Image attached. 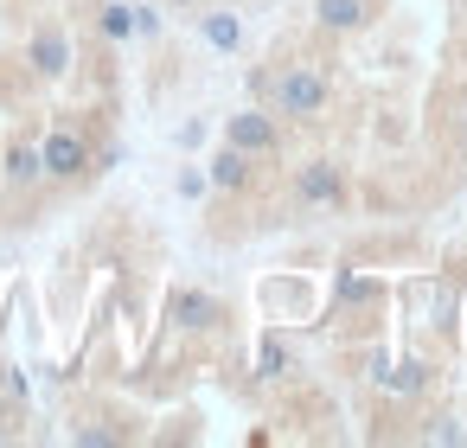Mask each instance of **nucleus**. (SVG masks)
<instances>
[{
    "mask_svg": "<svg viewBox=\"0 0 467 448\" xmlns=\"http://www.w3.org/2000/svg\"><path fill=\"white\" fill-rule=\"evenodd\" d=\"M327 103H333V78L320 65H282V71H269V109L282 122H320Z\"/></svg>",
    "mask_w": 467,
    "mask_h": 448,
    "instance_id": "f257e3e1",
    "label": "nucleus"
},
{
    "mask_svg": "<svg viewBox=\"0 0 467 448\" xmlns=\"http://www.w3.org/2000/svg\"><path fill=\"white\" fill-rule=\"evenodd\" d=\"M39 161H46V180L52 186H78L90 167H97V154H90V141L71 129V122H58L46 141H39Z\"/></svg>",
    "mask_w": 467,
    "mask_h": 448,
    "instance_id": "f03ea898",
    "label": "nucleus"
},
{
    "mask_svg": "<svg viewBox=\"0 0 467 448\" xmlns=\"http://www.w3.org/2000/svg\"><path fill=\"white\" fill-rule=\"evenodd\" d=\"M224 141L244 148L250 161H275V154H282V122L263 116V109H237V116L224 122Z\"/></svg>",
    "mask_w": 467,
    "mask_h": 448,
    "instance_id": "7ed1b4c3",
    "label": "nucleus"
},
{
    "mask_svg": "<svg viewBox=\"0 0 467 448\" xmlns=\"http://www.w3.org/2000/svg\"><path fill=\"white\" fill-rule=\"evenodd\" d=\"M295 199L307 212H333V205H346V173L333 161H301L295 167Z\"/></svg>",
    "mask_w": 467,
    "mask_h": 448,
    "instance_id": "20e7f679",
    "label": "nucleus"
},
{
    "mask_svg": "<svg viewBox=\"0 0 467 448\" xmlns=\"http://www.w3.org/2000/svg\"><path fill=\"white\" fill-rule=\"evenodd\" d=\"M26 65H33V78H46V84H58V78L71 71V33H65L58 20H46V26H33V39H26Z\"/></svg>",
    "mask_w": 467,
    "mask_h": 448,
    "instance_id": "39448f33",
    "label": "nucleus"
},
{
    "mask_svg": "<svg viewBox=\"0 0 467 448\" xmlns=\"http://www.w3.org/2000/svg\"><path fill=\"white\" fill-rule=\"evenodd\" d=\"M167 314H173V327H180V333H212V327L224 320V307H218L205 288H180V295L167 301Z\"/></svg>",
    "mask_w": 467,
    "mask_h": 448,
    "instance_id": "423d86ee",
    "label": "nucleus"
},
{
    "mask_svg": "<svg viewBox=\"0 0 467 448\" xmlns=\"http://www.w3.org/2000/svg\"><path fill=\"white\" fill-rule=\"evenodd\" d=\"M205 180H212L218 193H244V186L256 180V161H250L244 148H231V141H224V148L212 154V173H205Z\"/></svg>",
    "mask_w": 467,
    "mask_h": 448,
    "instance_id": "0eeeda50",
    "label": "nucleus"
},
{
    "mask_svg": "<svg viewBox=\"0 0 467 448\" xmlns=\"http://www.w3.org/2000/svg\"><path fill=\"white\" fill-rule=\"evenodd\" d=\"M0 180H7V193H33V186L46 180L39 148H33V141H14V148H7V167H0Z\"/></svg>",
    "mask_w": 467,
    "mask_h": 448,
    "instance_id": "6e6552de",
    "label": "nucleus"
},
{
    "mask_svg": "<svg viewBox=\"0 0 467 448\" xmlns=\"http://www.w3.org/2000/svg\"><path fill=\"white\" fill-rule=\"evenodd\" d=\"M314 20L327 33H358L371 20V0H314Z\"/></svg>",
    "mask_w": 467,
    "mask_h": 448,
    "instance_id": "1a4fd4ad",
    "label": "nucleus"
},
{
    "mask_svg": "<svg viewBox=\"0 0 467 448\" xmlns=\"http://www.w3.org/2000/svg\"><path fill=\"white\" fill-rule=\"evenodd\" d=\"M371 378H378V384H384L390 397H416V391H429V378H435V371L410 359V365H397V371H371Z\"/></svg>",
    "mask_w": 467,
    "mask_h": 448,
    "instance_id": "9d476101",
    "label": "nucleus"
},
{
    "mask_svg": "<svg viewBox=\"0 0 467 448\" xmlns=\"http://www.w3.org/2000/svg\"><path fill=\"white\" fill-rule=\"evenodd\" d=\"M199 33H205V46H218V52H237V39H244L237 14H205V20H199Z\"/></svg>",
    "mask_w": 467,
    "mask_h": 448,
    "instance_id": "9b49d317",
    "label": "nucleus"
},
{
    "mask_svg": "<svg viewBox=\"0 0 467 448\" xmlns=\"http://www.w3.org/2000/svg\"><path fill=\"white\" fill-rule=\"evenodd\" d=\"M256 371H263V378H282V371H288V346H282L275 333L256 346Z\"/></svg>",
    "mask_w": 467,
    "mask_h": 448,
    "instance_id": "f8f14e48",
    "label": "nucleus"
},
{
    "mask_svg": "<svg viewBox=\"0 0 467 448\" xmlns=\"http://www.w3.org/2000/svg\"><path fill=\"white\" fill-rule=\"evenodd\" d=\"M103 33H109V39H129V33H135L129 7H103Z\"/></svg>",
    "mask_w": 467,
    "mask_h": 448,
    "instance_id": "ddd939ff",
    "label": "nucleus"
},
{
    "mask_svg": "<svg viewBox=\"0 0 467 448\" xmlns=\"http://www.w3.org/2000/svg\"><path fill=\"white\" fill-rule=\"evenodd\" d=\"M173 7H192V0H173Z\"/></svg>",
    "mask_w": 467,
    "mask_h": 448,
    "instance_id": "4468645a",
    "label": "nucleus"
}]
</instances>
